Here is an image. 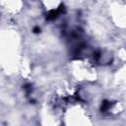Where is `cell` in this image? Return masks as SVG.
<instances>
[{
    "mask_svg": "<svg viewBox=\"0 0 126 126\" xmlns=\"http://www.w3.org/2000/svg\"><path fill=\"white\" fill-rule=\"evenodd\" d=\"M63 10H64V5L63 4H61L58 8H56V9H53V10H51V11H49L48 12V14L46 15V19L48 20V21H52V20H54V19H56L62 12H63Z\"/></svg>",
    "mask_w": 126,
    "mask_h": 126,
    "instance_id": "obj_1",
    "label": "cell"
},
{
    "mask_svg": "<svg viewBox=\"0 0 126 126\" xmlns=\"http://www.w3.org/2000/svg\"><path fill=\"white\" fill-rule=\"evenodd\" d=\"M39 32H40V29H39V28H37V27L33 28V32H35V33H38Z\"/></svg>",
    "mask_w": 126,
    "mask_h": 126,
    "instance_id": "obj_3",
    "label": "cell"
},
{
    "mask_svg": "<svg viewBox=\"0 0 126 126\" xmlns=\"http://www.w3.org/2000/svg\"><path fill=\"white\" fill-rule=\"evenodd\" d=\"M109 106H110V102L107 101V100H103L102 103H101L100 109H101V111H106V110L109 108Z\"/></svg>",
    "mask_w": 126,
    "mask_h": 126,
    "instance_id": "obj_2",
    "label": "cell"
}]
</instances>
